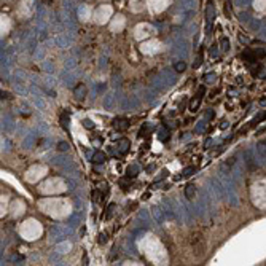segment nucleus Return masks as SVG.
Masks as SVG:
<instances>
[{
	"label": "nucleus",
	"mask_w": 266,
	"mask_h": 266,
	"mask_svg": "<svg viewBox=\"0 0 266 266\" xmlns=\"http://www.w3.org/2000/svg\"><path fill=\"white\" fill-rule=\"evenodd\" d=\"M190 244H191V249L194 254H202V250H204V237H202L201 234L198 233H193L191 237H190Z\"/></svg>",
	"instance_id": "nucleus-1"
},
{
	"label": "nucleus",
	"mask_w": 266,
	"mask_h": 266,
	"mask_svg": "<svg viewBox=\"0 0 266 266\" xmlns=\"http://www.w3.org/2000/svg\"><path fill=\"white\" fill-rule=\"evenodd\" d=\"M113 128L118 129V131H126L129 128V121L124 120V118H116V120L113 121Z\"/></svg>",
	"instance_id": "nucleus-2"
},
{
	"label": "nucleus",
	"mask_w": 266,
	"mask_h": 266,
	"mask_svg": "<svg viewBox=\"0 0 266 266\" xmlns=\"http://www.w3.org/2000/svg\"><path fill=\"white\" fill-rule=\"evenodd\" d=\"M105 161H107V155L104 151H96L93 155V163H96V164H102Z\"/></svg>",
	"instance_id": "nucleus-3"
},
{
	"label": "nucleus",
	"mask_w": 266,
	"mask_h": 266,
	"mask_svg": "<svg viewBox=\"0 0 266 266\" xmlns=\"http://www.w3.org/2000/svg\"><path fill=\"white\" fill-rule=\"evenodd\" d=\"M86 94H88V89H86V86L85 85H80L75 88V96L76 97H80V99H83V97H86Z\"/></svg>",
	"instance_id": "nucleus-4"
},
{
	"label": "nucleus",
	"mask_w": 266,
	"mask_h": 266,
	"mask_svg": "<svg viewBox=\"0 0 266 266\" xmlns=\"http://www.w3.org/2000/svg\"><path fill=\"white\" fill-rule=\"evenodd\" d=\"M194 194H196L194 185H193V183H188V185L185 186V196H186V199H193Z\"/></svg>",
	"instance_id": "nucleus-5"
},
{
	"label": "nucleus",
	"mask_w": 266,
	"mask_h": 266,
	"mask_svg": "<svg viewBox=\"0 0 266 266\" xmlns=\"http://www.w3.org/2000/svg\"><path fill=\"white\" fill-rule=\"evenodd\" d=\"M194 171H196V167L194 166H190V167H185L183 171H182V177H190L191 174H194Z\"/></svg>",
	"instance_id": "nucleus-6"
},
{
	"label": "nucleus",
	"mask_w": 266,
	"mask_h": 266,
	"mask_svg": "<svg viewBox=\"0 0 266 266\" xmlns=\"http://www.w3.org/2000/svg\"><path fill=\"white\" fill-rule=\"evenodd\" d=\"M174 69H176L177 72H183L185 69H186V64L183 61H179V62H176V66H174Z\"/></svg>",
	"instance_id": "nucleus-7"
},
{
	"label": "nucleus",
	"mask_w": 266,
	"mask_h": 266,
	"mask_svg": "<svg viewBox=\"0 0 266 266\" xmlns=\"http://www.w3.org/2000/svg\"><path fill=\"white\" fill-rule=\"evenodd\" d=\"M115 209H116V206H115V204H110V206H108V209H107V214H105V218H112V217H113V214H115Z\"/></svg>",
	"instance_id": "nucleus-8"
},
{
	"label": "nucleus",
	"mask_w": 266,
	"mask_h": 266,
	"mask_svg": "<svg viewBox=\"0 0 266 266\" xmlns=\"http://www.w3.org/2000/svg\"><path fill=\"white\" fill-rule=\"evenodd\" d=\"M128 148H129V142L123 139V140L120 142V151L121 153H126V151H128Z\"/></svg>",
	"instance_id": "nucleus-9"
},
{
	"label": "nucleus",
	"mask_w": 266,
	"mask_h": 266,
	"mask_svg": "<svg viewBox=\"0 0 266 266\" xmlns=\"http://www.w3.org/2000/svg\"><path fill=\"white\" fill-rule=\"evenodd\" d=\"M61 126H62L64 129H67V126H69V116H67L66 113L61 116Z\"/></svg>",
	"instance_id": "nucleus-10"
},
{
	"label": "nucleus",
	"mask_w": 266,
	"mask_h": 266,
	"mask_svg": "<svg viewBox=\"0 0 266 266\" xmlns=\"http://www.w3.org/2000/svg\"><path fill=\"white\" fill-rule=\"evenodd\" d=\"M58 148H59L61 151H67L69 148H70V147H69L67 142H59V144H58Z\"/></svg>",
	"instance_id": "nucleus-11"
},
{
	"label": "nucleus",
	"mask_w": 266,
	"mask_h": 266,
	"mask_svg": "<svg viewBox=\"0 0 266 266\" xmlns=\"http://www.w3.org/2000/svg\"><path fill=\"white\" fill-rule=\"evenodd\" d=\"M93 199H94L96 202H99V201H101V193L97 191V190H94V191H93Z\"/></svg>",
	"instance_id": "nucleus-12"
},
{
	"label": "nucleus",
	"mask_w": 266,
	"mask_h": 266,
	"mask_svg": "<svg viewBox=\"0 0 266 266\" xmlns=\"http://www.w3.org/2000/svg\"><path fill=\"white\" fill-rule=\"evenodd\" d=\"M264 118H266V113H263V115H260V116H257L255 120L252 121V124H257V123H260L261 120H264Z\"/></svg>",
	"instance_id": "nucleus-13"
},
{
	"label": "nucleus",
	"mask_w": 266,
	"mask_h": 266,
	"mask_svg": "<svg viewBox=\"0 0 266 266\" xmlns=\"http://www.w3.org/2000/svg\"><path fill=\"white\" fill-rule=\"evenodd\" d=\"M83 123H85V128H94V124L91 123L89 120H85V121H83Z\"/></svg>",
	"instance_id": "nucleus-14"
},
{
	"label": "nucleus",
	"mask_w": 266,
	"mask_h": 266,
	"mask_svg": "<svg viewBox=\"0 0 266 266\" xmlns=\"http://www.w3.org/2000/svg\"><path fill=\"white\" fill-rule=\"evenodd\" d=\"M99 237H101V239H99V242H101V244H102V242H105V241H107V234H101Z\"/></svg>",
	"instance_id": "nucleus-15"
},
{
	"label": "nucleus",
	"mask_w": 266,
	"mask_h": 266,
	"mask_svg": "<svg viewBox=\"0 0 266 266\" xmlns=\"http://www.w3.org/2000/svg\"><path fill=\"white\" fill-rule=\"evenodd\" d=\"M223 50H225V51L228 50V40H226V38L223 40Z\"/></svg>",
	"instance_id": "nucleus-16"
}]
</instances>
